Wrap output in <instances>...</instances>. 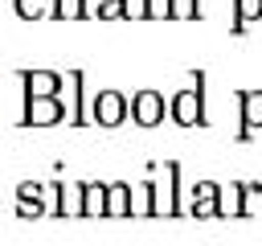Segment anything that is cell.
I'll use <instances>...</instances> for the list:
<instances>
[{"label": "cell", "instance_id": "9c48e42d", "mask_svg": "<svg viewBox=\"0 0 262 246\" xmlns=\"http://www.w3.org/2000/svg\"><path fill=\"white\" fill-rule=\"evenodd\" d=\"M106 193L111 184H82V217H106Z\"/></svg>", "mask_w": 262, "mask_h": 246}, {"label": "cell", "instance_id": "6da1fadb", "mask_svg": "<svg viewBox=\"0 0 262 246\" xmlns=\"http://www.w3.org/2000/svg\"><path fill=\"white\" fill-rule=\"evenodd\" d=\"M176 164H168L164 168V180H151V193H147V213H156V217H172L180 205H176Z\"/></svg>", "mask_w": 262, "mask_h": 246}, {"label": "cell", "instance_id": "8fae6325", "mask_svg": "<svg viewBox=\"0 0 262 246\" xmlns=\"http://www.w3.org/2000/svg\"><path fill=\"white\" fill-rule=\"evenodd\" d=\"M41 184H20V193H16V213L20 217H41L45 213V205H41Z\"/></svg>", "mask_w": 262, "mask_h": 246}, {"label": "cell", "instance_id": "ba28073f", "mask_svg": "<svg viewBox=\"0 0 262 246\" xmlns=\"http://www.w3.org/2000/svg\"><path fill=\"white\" fill-rule=\"evenodd\" d=\"M221 213V189L217 184H196L192 189V217H217Z\"/></svg>", "mask_w": 262, "mask_h": 246}, {"label": "cell", "instance_id": "52a82bcc", "mask_svg": "<svg viewBox=\"0 0 262 246\" xmlns=\"http://www.w3.org/2000/svg\"><path fill=\"white\" fill-rule=\"evenodd\" d=\"M57 90H61L57 74H49V70H29L25 74V94L29 98H57Z\"/></svg>", "mask_w": 262, "mask_h": 246}, {"label": "cell", "instance_id": "e0dca14e", "mask_svg": "<svg viewBox=\"0 0 262 246\" xmlns=\"http://www.w3.org/2000/svg\"><path fill=\"white\" fill-rule=\"evenodd\" d=\"M41 8H45V0H16V16H41Z\"/></svg>", "mask_w": 262, "mask_h": 246}, {"label": "cell", "instance_id": "7a4b0ae2", "mask_svg": "<svg viewBox=\"0 0 262 246\" xmlns=\"http://www.w3.org/2000/svg\"><path fill=\"white\" fill-rule=\"evenodd\" d=\"M123 115H127V98H123L119 90H102V94H94V119H98L102 127L123 123Z\"/></svg>", "mask_w": 262, "mask_h": 246}, {"label": "cell", "instance_id": "7c38bea8", "mask_svg": "<svg viewBox=\"0 0 262 246\" xmlns=\"http://www.w3.org/2000/svg\"><path fill=\"white\" fill-rule=\"evenodd\" d=\"M131 213V189L127 184H111L106 193V217H127Z\"/></svg>", "mask_w": 262, "mask_h": 246}, {"label": "cell", "instance_id": "5b68a950", "mask_svg": "<svg viewBox=\"0 0 262 246\" xmlns=\"http://www.w3.org/2000/svg\"><path fill=\"white\" fill-rule=\"evenodd\" d=\"M66 111H61V102L57 98H29L25 102V123H33V127H49V123H57Z\"/></svg>", "mask_w": 262, "mask_h": 246}, {"label": "cell", "instance_id": "30bf717a", "mask_svg": "<svg viewBox=\"0 0 262 246\" xmlns=\"http://www.w3.org/2000/svg\"><path fill=\"white\" fill-rule=\"evenodd\" d=\"M254 127H262V90L242 94V135H250Z\"/></svg>", "mask_w": 262, "mask_h": 246}, {"label": "cell", "instance_id": "2e32d148", "mask_svg": "<svg viewBox=\"0 0 262 246\" xmlns=\"http://www.w3.org/2000/svg\"><path fill=\"white\" fill-rule=\"evenodd\" d=\"M258 16H262V0H237V25L258 20Z\"/></svg>", "mask_w": 262, "mask_h": 246}, {"label": "cell", "instance_id": "4fadbf2b", "mask_svg": "<svg viewBox=\"0 0 262 246\" xmlns=\"http://www.w3.org/2000/svg\"><path fill=\"white\" fill-rule=\"evenodd\" d=\"M53 12H57L61 20H78V16L86 12V0H57V4H53Z\"/></svg>", "mask_w": 262, "mask_h": 246}, {"label": "cell", "instance_id": "9a60e30c", "mask_svg": "<svg viewBox=\"0 0 262 246\" xmlns=\"http://www.w3.org/2000/svg\"><path fill=\"white\" fill-rule=\"evenodd\" d=\"M98 16H102V20L127 16V0H98Z\"/></svg>", "mask_w": 262, "mask_h": 246}, {"label": "cell", "instance_id": "277c9868", "mask_svg": "<svg viewBox=\"0 0 262 246\" xmlns=\"http://www.w3.org/2000/svg\"><path fill=\"white\" fill-rule=\"evenodd\" d=\"M172 119H176L180 127L205 123V115H201V90H196V86H192V90H180V94L172 98Z\"/></svg>", "mask_w": 262, "mask_h": 246}, {"label": "cell", "instance_id": "8992f818", "mask_svg": "<svg viewBox=\"0 0 262 246\" xmlns=\"http://www.w3.org/2000/svg\"><path fill=\"white\" fill-rule=\"evenodd\" d=\"M258 193V184H225L221 189V213H229V217H246L250 209V197Z\"/></svg>", "mask_w": 262, "mask_h": 246}, {"label": "cell", "instance_id": "5bb4252c", "mask_svg": "<svg viewBox=\"0 0 262 246\" xmlns=\"http://www.w3.org/2000/svg\"><path fill=\"white\" fill-rule=\"evenodd\" d=\"M196 8H201V0H172L168 16H176V20H192V16H196Z\"/></svg>", "mask_w": 262, "mask_h": 246}, {"label": "cell", "instance_id": "3957f363", "mask_svg": "<svg viewBox=\"0 0 262 246\" xmlns=\"http://www.w3.org/2000/svg\"><path fill=\"white\" fill-rule=\"evenodd\" d=\"M164 98L156 94V90H139L135 98H131V115H135V123H143V127H156L160 119H164Z\"/></svg>", "mask_w": 262, "mask_h": 246}]
</instances>
